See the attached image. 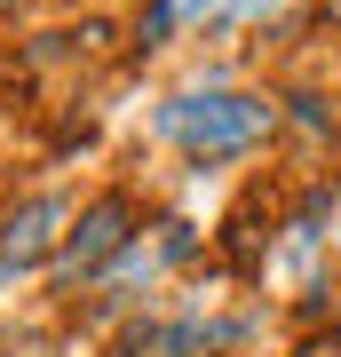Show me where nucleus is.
Listing matches in <instances>:
<instances>
[{
	"label": "nucleus",
	"mask_w": 341,
	"mask_h": 357,
	"mask_svg": "<svg viewBox=\"0 0 341 357\" xmlns=\"http://www.w3.org/2000/svg\"><path fill=\"white\" fill-rule=\"evenodd\" d=\"M56 222H72V206H63L56 191H40V199H24L8 222H0V278L8 270H32L40 255L56 246Z\"/></svg>",
	"instance_id": "3"
},
{
	"label": "nucleus",
	"mask_w": 341,
	"mask_h": 357,
	"mask_svg": "<svg viewBox=\"0 0 341 357\" xmlns=\"http://www.w3.org/2000/svg\"><path fill=\"white\" fill-rule=\"evenodd\" d=\"M127 222H135V215H127V199H96L88 215H79V230L63 238L56 278H63V286H72V278H103V262L127 246Z\"/></svg>",
	"instance_id": "2"
},
{
	"label": "nucleus",
	"mask_w": 341,
	"mask_h": 357,
	"mask_svg": "<svg viewBox=\"0 0 341 357\" xmlns=\"http://www.w3.org/2000/svg\"><path fill=\"white\" fill-rule=\"evenodd\" d=\"M270 128H278V103L238 96V88L159 103V135H167V143H183L190 159H238V151H254Z\"/></svg>",
	"instance_id": "1"
}]
</instances>
